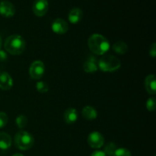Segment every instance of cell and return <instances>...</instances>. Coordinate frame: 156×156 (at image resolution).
I'll return each mask as SVG.
<instances>
[{
  "instance_id": "2e32d148",
  "label": "cell",
  "mask_w": 156,
  "mask_h": 156,
  "mask_svg": "<svg viewBox=\"0 0 156 156\" xmlns=\"http://www.w3.org/2000/svg\"><path fill=\"white\" fill-rule=\"evenodd\" d=\"M12 146V138L8 133L0 132V149L6 150Z\"/></svg>"
},
{
  "instance_id": "8992f818",
  "label": "cell",
  "mask_w": 156,
  "mask_h": 156,
  "mask_svg": "<svg viewBox=\"0 0 156 156\" xmlns=\"http://www.w3.org/2000/svg\"><path fill=\"white\" fill-rule=\"evenodd\" d=\"M88 143L93 149H100L105 144V138L101 133L94 131L88 135Z\"/></svg>"
},
{
  "instance_id": "d4e9b609",
  "label": "cell",
  "mask_w": 156,
  "mask_h": 156,
  "mask_svg": "<svg viewBox=\"0 0 156 156\" xmlns=\"http://www.w3.org/2000/svg\"><path fill=\"white\" fill-rule=\"evenodd\" d=\"M8 56H7V54H6V53L5 51H3V50H0V61H2V62H3V61H5L6 59H7Z\"/></svg>"
},
{
  "instance_id": "5b68a950",
  "label": "cell",
  "mask_w": 156,
  "mask_h": 156,
  "mask_svg": "<svg viewBox=\"0 0 156 156\" xmlns=\"http://www.w3.org/2000/svg\"><path fill=\"white\" fill-rule=\"evenodd\" d=\"M44 73H45V66L42 61L36 60L32 62L29 69V74L31 79L38 80L42 78Z\"/></svg>"
},
{
  "instance_id": "8fae6325",
  "label": "cell",
  "mask_w": 156,
  "mask_h": 156,
  "mask_svg": "<svg viewBox=\"0 0 156 156\" xmlns=\"http://www.w3.org/2000/svg\"><path fill=\"white\" fill-rule=\"evenodd\" d=\"M83 69L87 73H94L98 69V61L93 56H90L83 64Z\"/></svg>"
},
{
  "instance_id": "7a4b0ae2",
  "label": "cell",
  "mask_w": 156,
  "mask_h": 156,
  "mask_svg": "<svg viewBox=\"0 0 156 156\" xmlns=\"http://www.w3.org/2000/svg\"><path fill=\"white\" fill-rule=\"evenodd\" d=\"M5 49L12 55H20L24 51L26 42L19 34H12L8 37L5 41Z\"/></svg>"
},
{
  "instance_id": "ac0fdd59",
  "label": "cell",
  "mask_w": 156,
  "mask_h": 156,
  "mask_svg": "<svg viewBox=\"0 0 156 156\" xmlns=\"http://www.w3.org/2000/svg\"><path fill=\"white\" fill-rule=\"evenodd\" d=\"M15 123H16L17 126H18V128L20 129H23V128L27 126V123H28V119L26 117L25 115H18L16 117V120H15Z\"/></svg>"
},
{
  "instance_id": "ba28073f",
  "label": "cell",
  "mask_w": 156,
  "mask_h": 156,
  "mask_svg": "<svg viewBox=\"0 0 156 156\" xmlns=\"http://www.w3.org/2000/svg\"><path fill=\"white\" fill-rule=\"evenodd\" d=\"M51 29L55 34H64L69 30V25L65 20L62 18H56L51 24Z\"/></svg>"
},
{
  "instance_id": "44dd1931",
  "label": "cell",
  "mask_w": 156,
  "mask_h": 156,
  "mask_svg": "<svg viewBox=\"0 0 156 156\" xmlns=\"http://www.w3.org/2000/svg\"><path fill=\"white\" fill-rule=\"evenodd\" d=\"M117 146H116V145L114 144V143H108V145L106 146V147H105V153L107 155H110V156H112L113 154H114V152H115V150L117 149Z\"/></svg>"
},
{
  "instance_id": "277c9868",
  "label": "cell",
  "mask_w": 156,
  "mask_h": 156,
  "mask_svg": "<svg viewBox=\"0 0 156 156\" xmlns=\"http://www.w3.org/2000/svg\"><path fill=\"white\" fill-rule=\"evenodd\" d=\"M34 143V139L30 133L21 130L15 136V145L20 150L30 149Z\"/></svg>"
},
{
  "instance_id": "52a82bcc",
  "label": "cell",
  "mask_w": 156,
  "mask_h": 156,
  "mask_svg": "<svg viewBox=\"0 0 156 156\" xmlns=\"http://www.w3.org/2000/svg\"><path fill=\"white\" fill-rule=\"evenodd\" d=\"M48 1L47 0H35L33 3L32 10L34 14L37 17H43L48 12Z\"/></svg>"
},
{
  "instance_id": "484cf974",
  "label": "cell",
  "mask_w": 156,
  "mask_h": 156,
  "mask_svg": "<svg viewBox=\"0 0 156 156\" xmlns=\"http://www.w3.org/2000/svg\"><path fill=\"white\" fill-rule=\"evenodd\" d=\"M91 156H107L106 154L105 153V152H103V151H95V152H93L92 154H91Z\"/></svg>"
},
{
  "instance_id": "4fadbf2b",
  "label": "cell",
  "mask_w": 156,
  "mask_h": 156,
  "mask_svg": "<svg viewBox=\"0 0 156 156\" xmlns=\"http://www.w3.org/2000/svg\"><path fill=\"white\" fill-rule=\"evenodd\" d=\"M145 87L147 92L150 94H156V81L154 75H149L145 79Z\"/></svg>"
},
{
  "instance_id": "603a6c76",
  "label": "cell",
  "mask_w": 156,
  "mask_h": 156,
  "mask_svg": "<svg viewBox=\"0 0 156 156\" xmlns=\"http://www.w3.org/2000/svg\"><path fill=\"white\" fill-rule=\"evenodd\" d=\"M9 120L8 115L4 112H0V128H3L6 126Z\"/></svg>"
},
{
  "instance_id": "7402d4cb",
  "label": "cell",
  "mask_w": 156,
  "mask_h": 156,
  "mask_svg": "<svg viewBox=\"0 0 156 156\" xmlns=\"http://www.w3.org/2000/svg\"><path fill=\"white\" fill-rule=\"evenodd\" d=\"M146 108L149 111H154L156 108V100L155 98H150L146 102Z\"/></svg>"
},
{
  "instance_id": "30bf717a",
  "label": "cell",
  "mask_w": 156,
  "mask_h": 156,
  "mask_svg": "<svg viewBox=\"0 0 156 156\" xmlns=\"http://www.w3.org/2000/svg\"><path fill=\"white\" fill-rule=\"evenodd\" d=\"M13 86V79L6 72H0V89L8 91Z\"/></svg>"
},
{
  "instance_id": "83f0119b",
  "label": "cell",
  "mask_w": 156,
  "mask_h": 156,
  "mask_svg": "<svg viewBox=\"0 0 156 156\" xmlns=\"http://www.w3.org/2000/svg\"><path fill=\"white\" fill-rule=\"evenodd\" d=\"M1 47H2V39L0 37V50H1Z\"/></svg>"
},
{
  "instance_id": "d6986e66",
  "label": "cell",
  "mask_w": 156,
  "mask_h": 156,
  "mask_svg": "<svg viewBox=\"0 0 156 156\" xmlns=\"http://www.w3.org/2000/svg\"><path fill=\"white\" fill-rule=\"evenodd\" d=\"M112 156H131V152L127 149L120 148L116 149Z\"/></svg>"
},
{
  "instance_id": "e0dca14e",
  "label": "cell",
  "mask_w": 156,
  "mask_h": 156,
  "mask_svg": "<svg viewBox=\"0 0 156 156\" xmlns=\"http://www.w3.org/2000/svg\"><path fill=\"white\" fill-rule=\"evenodd\" d=\"M113 50L119 54H125L128 50V46L123 41H117L113 45Z\"/></svg>"
},
{
  "instance_id": "9c48e42d",
  "label": "cell",
  "mask_w": 156,
  "mask_h": 156,
  "mask_svg": "<svg viewBox=\"0 0 156 156\" xmlns=\"http://www.w3.org/2000/svg\"><path fill=\"white\" fill-rule=\"evenodd\" d=\"M15 14V8L9 1H2L0 2V15L5 18H11Z\"/></svg>"
},
{
  "instance_id": "4316f807",
  "label": "cell",
  "mask_w": 156,
  "mask_h": 156,
  "mask_svg": "<svg viewBox=\"0 0 156 156\" xmlns=\"http://www.w3.org/2000/svg\"><path fill=\"white\" fill-rule=\"evenodd\" d=\"M12 156H24L22 154H19V153H17V154H15V155H13Z\"/></svg>"
},
{
  "instance_id": "3957f363",
  "label": "cell",
  "mask_w": 156,
  "mask_h": 156,
  "mask_svg": "<svg viewBox=\"0 0 156 156\" xmlns=\"http://www.w3.org/2000/svg\"><path fill=\"white\" fill-rule=\"evenodd\" d=\"M98 68L103 72H114L120 68V59L112 55H103L98 62Z\"/></svg>"
},
{
  "instance_id": "9a60e30c",
  "label": "cell",
  "mask_w": 156,
  "mask_h": 156,
  "mask_svg": "<svg viewBox=\"0 0 156 156\" xmlns=\"http://www.w3.org/2000/svg\"><path fill=\"white\" fill-rule=\"evenodd\" d=\"M82 116L84 118L88 120H92L97 118L98 112L94 108L91 106H85L82 109Z\"/></svg>"
},
{
  "instance_id": "5bb4252c",
  "label": "cell",
  "mask_w": 156,
  "mask_h": 156,
  "mask_svg": "<svg viewBox=\"0 0 156 156\" xmlns=\"http://www.w3.org/2000/svg\"><path fill=\"white\" fill-rule=\"evenodd\" d=\"M64 120L66 123L73 124L78 120V112L75 108H69L64 113Z\"/></svg>"
},
{
  "instance_id": "7c38bea8",
  "label": "cell",
  "mask_w": 156,
  "mask_h": 156,
  "mask_svg": "<svg viewBox=\"0 0 156 156\" xmlns=\"http://www.w3.org/2000/svg\"><path fill=\"white\" fill-rule=\"evenodd\" d=\"M82 17H83V12L79 8H73L70 10L68 15L69 21L73 24H76L80 22L81 20L82 19Z\"/></svg>"
},
{
  "instance_id": "6da1fadb",
  "label": "cell",
  "mask_w": 156,
  "mask_h": 156,
  "mask_svg": "<svg viewBox=\"0 0 156 156\" xmlns=\"http://www.w3.org/2000/svg\"><path fill=\"white\" fill-rule=\"evenodd\" d=\"M88 46L90 50L97 55H105L110 49L109 41L103 35L99 34H94L89 37Z\"/></svg>"
},
{
  "instance_id": "cb8c5ba5",
  "label": "cell",
  "mask_w": 156,
  "mask_h": 156,
  "mask_svg": "<svg viewBox=\"0 0 156 156\" xmlns=\"http://www.w3.org/2000/svg\"><path fill=\"white\" fill-rule=\"evenodd\" d=\"M149 55L152 58H155L156 56V44L155 43H153L149 47Z\"/></svg>"
},
{
  "instance_id": "ffe728a7",
  "label": "cell",
  "mask_w": 156,
  "mask_h": 156,
  "mask_svg": "<svg viewBox=\"0 0 156 156\" xmlns=\"http://www.w3.org/2000/svg\"><path fill=\"white\" fill-rule=\"evenodd\" d=\"M36 88H37V90L41 93H46L49 90L48 85H47L46 82H43V81L38 82L37 83Z\"/></svg>"
}]
</instances>
